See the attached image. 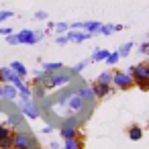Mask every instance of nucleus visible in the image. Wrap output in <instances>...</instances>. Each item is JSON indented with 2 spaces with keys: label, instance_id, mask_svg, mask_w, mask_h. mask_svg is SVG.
Instances as JSON below:
<instances>
[{
  "label": "nucleus",
  "instance_id": "1",
  "mask_svg": "<svg viewBox=\"0 0 149 149\" xmlns=\"http://www.w3.org/2000/svg\"><path fill=\"white\" fill-rule=\"evenodd\" d=\"M129 74L133 76L137 88H141V90H149V63L133 65V68L129 70Z\"/></svg>",
  "mask_w": 149,
  "mask_h": 149
},
{
  "label": "nucleus",
  "instance_id": "2",
  "mask_svg": "<svg viewBox=\"0 0 149 149\" xmlns=\"http://www.w3.org/2000/svg\"><path fill=\"white\" fill-rule=\"evenodd\" d=\"M13 139H15V149H37L39 147L37 139L29 133H23V131L13 133Z\"/></svg>",
  "mask_w": 149,
  "mask_h": 149
},
{
  "label": "nucleus",
  "instance_id": "3",
  "mask_svg": "<svg viewBox=\"0 0 149 149\" xmlns=\"http://www.w3.org/2000/svg\"><path fill=\"white\" fill-rule=\"evenodd\" d=\"M112 84L118 90H131L135 86V80L129 72H112Z\"/></svg>",
  "mask_w": 149,
  "mask_h": 149
},
{
  "label": "nucleus",
  "instance_id": "4",
  "mask_svg": "<svg viewBox=\"0 0 149 149\" xmlns=\"http://www.w3.org/2000/svg\"><path fill=\"white\" fill-rule=\"evenodd\" d=\"M17 39H19V45H35L37 41L43 39V33H35L31 29H23L21 33H17Z\"/></svg>",
  "mask_w": 149,
  "mask_h": 149
},
{
  "label": "nucleus",
  "instance_id": "5",
  "mask_svg": "<svg viewBox=\"0 0 149 149\" xmlns=\"http://www.w3.org/2000/svg\"><path fill=\"white\" fill-rule=\"evenodd\" d=\"M21 110H23V114H25L27 118H31V120L39 118V110H37V106H35L33 100H21Z\"/></svg>",
  "mask_w": 149,
  "mask_h": 149
},
{
  "label": "nucleus",
  "instance_id": "6",
  "mask_svg": "<svg viewBox=\"0 0 149 149\" xmlns=\"http://www.w3.org/2000/svg\"><path fill=\"white\" fill-rule=\"evenodd\" d=\"M65 84H70V76H65V74H51V78H49V88H57V86H65Z\"/></svg>",
  "mask_w": 149,
  "mask_h": 149
},
{
  "label": "nucleus",
  "instance_id": "7",
  "mask_svg": "<svg viewBox=\"0 0 149 149\" xmlns=\"http://www.w3.org/2000/svg\"><path fill=\"white\" fill-rule=\"evenodd\" d=\"M112 90V86H106V84H100V82H94L92 84V92H94V98H104L108 96Z\"/></svg>",
  "mask_w": 149,
  "mask_h": 149
},
{
  "label": "nucleus",
  "instance_id": "8",
  "mask_svg": "<svg viewBox=\"0 0 149 149\" xmlns=\"http://www.w3.org/2000/svg\"><path fill=\"white\" fill-rule=\"evenodd\" d=\"M65 37H68V41H74V43H82V41H86V39H90L92 37V33H80V31H68L65 33Z\"/></svg>",
  "mask_w": 149,
  "mask_h": 149
},
{
  "label": "nucleus",
  "instance_id": "9",
  "mask_svg": "<svg viewBox=\"0 0 149 149\" xmlns=\"http://www.w3.org/2000/svg\"><path fill=\"white\" fill-rule=\"evenodd\" d=\"M19 90L13 84H2V100H17Z\"/></svg>",
  "mask_w": 149,
  "mask_h": 149
},
{
  "label": "nucleus",
  "instance_id": "10",
  "mask_svg": "<svg viewBox=\"0 0 149 149\" xmlns=\"http://www.w3.org/2000/svg\"><path fill=\"white\" fill-rule=\"evenodd\" d=\"M59 135L63 137V141H65V139H76V137H80L78 127H68V125H63V127L59 129Z\"/></svg>",
  "mask_w": 149,
  "mask_h": 149
},
{
  "label": "nucleus",
  "instance_id": "11",
  "mask_svg": "<svg viewBox=\"0 0 149 149\" xmlns=\"http://www.w3.org/2000/svg\"><path fill=\"white\" fill-rule=\"evenodd\" d=\"M63 70V63L61 61H43V72H47V74H57V72H61Z\"/></svg>",
  "mask_w": 149,
  "mask_h": 149
},
{
  "label": "nucleus",
  "instance_id": "12",
  "mask_svg": "<svg viewBox=\"0 0 149 149\" xmlns=\"http://www.w3.org/2000/svg\"><path fill=\"white\" fill-rule=\"evenodd\" d=\"M68 106H70V110L72 112H78V110H82V106H84V100L76 94V96H72L70 100H68Z\"/></svg>",
  "mask_w": 149,
  "mask_h": 149
},
{
  "label": "nucleus",
  "instance_id": "13",
  "mask_svg": "<svg viewBox=\"0 0 149 149\" xmlns=\"http://www.w3.org/2000/svg\"><path fill=\"white\" fill-rule=\"evenodd\" d=\"M63 149H84V141L80 137L76 139H65L63 141Z\"/></svg>",
  "mask_w": 149,
  "mask_h": 149
},
{
  "label": "nucleus",
  "instance_id": "14",
  "mask_svg": "<svg viewBox=\"0 0 149 149\" xmlns=\"http://www.w3.org/2000/svg\"><path fill=\"white\" fill-rule=\"evenodd\" d=\"M8 68H10V70H13V72H15L17 76H21L23 80H25V78H27V74H29V72H27V68H25V65H23L21 61H13V63H10Z\"/></svg>",
  "mask_w": 149,
  "mask_h": 149
},
{
  "label": "nucleus",
  "instance_id": "15",
  "mask_svg": "<svg viewBox=\"0 0 149 149\" xmlns=\"http://www.w3.org/2000/svg\"><path fill=\"white\" fill-rule=\"evenodd\" d=\"M127 135H129L131 141H139V139L143 137V129H141L139 125H133V127H129V133H127Z\"/></svg>",
  "mask_w": 149,
  "mask_h": 149
},
{
  "label": "nucleus",
  "instance_id": "16",
  "mask_svg": "<svg viewBox=\"0 0 149 149\" xmlns=\"http://www.w3.org/2000/svg\"><path fill=\"white\" fill-rule=\"evenodd\" d=\"M13 76H15V72H13L8 65H6V68H0V84H8Z\"/></svg>",
  "mask_w": 149,
  "mask_h": 149
},
{
  "label": "nucleus",
  "instance_id": "17",
  "mask_svg": "<svg viewBox=\"0 0 149 149\" xmlns=\"http://www.w3.org/2000/svg\"><path fill=\"white\" fill-rule=\"evenodd\" d=\"M108 55H110L108 49H96V51L92 53V59H90V61H106Z\"/></svg>",
  "mask_w": 149,
  "mask_h": 149
},
{
  "label": "nucleus",
  "instance_id": "18",
  "mask_svg": "<svg viewBox=\"0 0 149 149\" xmlns=\"http://www.w3.org/2000/svg\"><path fill=\"white\" fill-rule=\"evenodd\" d=\"M17 90H19V96H21V100H31V88H29L25 82H23V84H21Z\"/></svg>",
  "mask_w": 149,
  "mask_h": 149
},
{
  "label": "nucleus",
  "instance_id": "19",
  "mask_svg": "<svg viewBox=\"0 0 149 149\" xmlns=\"http://www.w3.org/2000/svg\"><path fill=\"white\" fill-rule=\"evenodd\" d=\"M96 82L106 84V86H112V72H102V74L96 78Z\"/></svg>",
  "mask_w": 149,
  "mask_h": 149
},
{
  "label": "nucleus",
  "instance_id": "20",
  "mask_svg": "<svg viewBox=\"0 0 149 149\" xmlns=\"http://www.w3.org/2000/svg\"><path fill=\"white\" fill-rule=\"evenodd\" d=\"M0 149H15V139H13V135L6 137V139H0Z\"/></svg>",
  "mask_w": 149,
  "mask_h": 149
},
{
  "label": "nucleus",
  "instance_id": "21",
  "mask_svg": "<svg viewBox=\"0 0 149 149\" xmlns=\"http://www.w3.org/2000/svg\"><path fill=\"white\" fill-rule=\"evenodd\" d=\"M53 29H55V33H57V35H65V33L70 31V25H68V23H55V27H53Z\"/></svg>",
  "mask_w": 149,
  "mask_h": 149
},
{
  "label": "nucleus",
  "instance_id": "22",
  "mask_svg": "<svg viewBox=\"0 0 149 149\" xmlns=\"http://www.w3.org/2000/svg\"><path fill=\"white\" fill-rule=\"evenodd\" d=\"M78 96L82 100H86V98H94V92H92V88H80L78 90Z\"/></svg>",
  "mask_w": 149,
  "mask_h": 149
},
{
  "label": "nucleus",
  "instance_id": "23",
  "mask_svg": "<svg viewBox=\"0 0 149 149\" xmlns=\"http://www.w3.org/2000/svg\"><path fill=\"white\" fill-rule=\"evenodd\" d=\"M133 45H135V43H131V41H129V43H125V45H123V47L118 49V55H120V57H127V55L131 53V49H133Z\"/></svg>",
  "mask_w": 149,
  "mask_h": 149
},
{
  "label": "nucleus",
  "instance_id": "24",
  "mask_svg": "<svg viewBox=\"0 0 149 149\" xmlns=\"http://www.w3.org/2000/svg\"><path fill=\"white\" fill-rule=\"evenodd\" d=\"M118 59H120L118 51H112V53L106 57V63H108V65H116V63H118Z\"/></svg>",
  "mask_w": 149,
  "mask_h": 149
},
{
  "label": "nucleus",
  "instance_id": "25",
  "mask_svg": "<svg viewBox=\"0 0 149 149\" xmlns=\"http://www.w3.org/2000/svg\"><path fill=\"white\" fill-rule=\"evenodd\" d=\"M98 33L100 35H110V33H114V25H102L98 29Z\"/></svg>",
  "mask_w": 149,
  "mask_h": 149
},
{
  "label": "nucleus",
  "instance_id": "26",
  "mask_svg": "<svg viewBox=\"0 0 149 149\" xmlns=\"http://www.w3.org/2000/svg\"><path fill=\"white\" fill-rule=\"evenodd\" d=\"M13 135V131L6 127V125H0V139H6V137H10Z\"/></svg>",
  "mask_w": 149,
  "mask_h": 149
},
{
  "label": "nucleus",
  "instance_id": "27",
  "mask_svg": "<svg viewBox=\"0 0 149 149\" xmlns=\"http://www.w3.org/2000/svg\"><path fill=\"white\" fill-rule=\"evenodd\" d=\"M13 17H15V13H13V10H2V13H0V23H4V21L13 19Z\"/></svg>",
  "mask_w": 149,
  "mask_h": 149
},
{
  "label": "nucleus",
  "instance_id": "28",
  "mask_svg": "<svg viewBox=\"0 0 149 149\" xmlns=\"http://www.w3.org/2000/svg\"><path fill=\"white\" fill-rule=\"evenodd\" d=\"M86 65H88V61H80V63H76V65H74V70H72V72H74V74H80Z\"/></svg>",
  "mask_w": 149,
  "mask_h": 149
},
{
  "label": "nucleus",
  "instance_id": "29",
  "mask_svg": "<svg viewBox=\"0 0 149 149\" xmlns=\"http://www.w3.org/2000/svg\"><path fill=\"white\" fill-rule=\"evenodd\" d=\"M13 33H15L13 27H2V29H0V35H4V37H8V35H13Z\"/></svg>",
  "mask_w": 149,
  "mask_h": 149
},
{
  "label": "nucleus",
  "instance_id": "30",
  "mask_svg": "<svg viewBox=\"0 0 149 149\" xmlns=\"http://www.w3.org/2000/svg\"><path fill=\"white\" fill-rule=\"evenodd\" d=\"M6 43H8V45H19L17 35H15V33H13V35H8V37H6Z\"/></svg>",
  "mask_w": 149,
  "mask_h": 149
},
{
  "label": "nucleus",
  "instance_id": "31",
  "mask_svg": "<svg viewBox=\"0 0 149 149\" xmlns=\"http://www.w3.org/2000/svg\"><path fill=\"white\" fill-rule=\"evenodd\" d=\"M63 125H68V127H78V118H76V116H70Z\"/></svg>",
  "mask_w": 149,
  "mask_h": 149
},
{
  "label": "nucleus",
  "instance_id": "32",
  "mask_svg": "<svg viewBox=\"0 0 149 149\" xmlns=\"http://www.w3.org/2000/svg\"><path fill=\"white\" fill-rule=\"evenodd\" d=\"M35 19H37V21H47V13L39 10V13H35Z\"/></svg>",
  "mask_w": 149,
  "mask_h": 149
},
{
  "label": "nucleus",
  "instance_id": "33",
  "mask_svg": "<svg viewBox=\"0 0 149 149\" xmlns=\"http://www.w3.org/2000/svg\"><path fill=\"white\" fill-rule=\"evenodd\" d=\"M55 43H57V45H65V43H70V41H68V37H65V35H59V37L55 39Z\"/></svg>",
  "mask_w": 149,
  "mask_h": 149
},
{
  "label": "nucleus",
  "instance_id": "34",
  "mask_svg": "<svg viewBox=\"0 0 149 149\" xmlns=\"http://www.w3.org/2000/svg\"><path fill=\"white\" fill-rule=\"evenodd\" d=\"M139 51H141V53H149V41H147V43H141V45H139Z\"/></svg>",
  "mask_w": 149,
  "mask_h": 149
},
{
  "label": "nucleus",
  "instance_id": "35",
  "mask_svg": "<svg viewBox=\"0 0 149 149\" xmlns=\"http://www.w3.org/2000/svg\"><path fill=\"white\" fill-rule=\"evenodd\" d=\"M35 94L37 96H45V88L43 86H35Z\"/></svg>",
  "mask_w": 149,
  "mask_h": 149
},
{
  "label": "nucleus",
  "instance_id": "36",
  "mask_svg": "<svg viewBox=\"0 0 149 149\" xmlns=\"http://www.w3.org/2000/svg\"><path fill=\"white\" fill-rule=\"evenodd\" d=\"M0 100H2V84H0Z\"/></svg>",
  "mask_w": 149,
  "mask_h": 149
},
{
  "label": "nucleus",
  "instance_id": "37",
  "mask_svg": "<svg viewBox=\"0 0 149 149\" xmlns=\"http://www.w3.org/2000/svg\"><path fill=\"white\" fill-rule=\"evenodd\" d=\"M37 149H41V147H37Z\"/></svg>",
  "mask_w": 149,
  "mask_h": 149
}]
</instances>
